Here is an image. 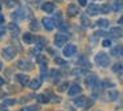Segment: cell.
I'll use <instances>...</instances> for the list:
<instances>
[{
    "instance_id": "cell-19",
    "label": "cell",
    "mask_w": 123,
    "mask_h": 111,
    "mask_svg": "<svg viewBox=\"0 0 123 111\" xmlns=\"http://www.w3.org/2000/svg\"><path fill=\"white\" fill-rule=\"evenodd\" d=\"M111 54L114 57H119V56H123V46H117L111 50Z\"/></svg>"
},
{
    "instance_id": "cell-22",
    "label": "cell",
    "mask_w": 123,
    "mask_h": 111,
    "mask_svg": "<svg viewBox=\"0 0 123 111\" xmlns=\"http://www.w3.org/2000/svg\"><path fill=\"white\" fill-rule=\"evenodd\" d=\"M101 8V12L102 13H110L111 12V9H112V7L111 5H109V4H105V5H102V7H99Z\"/></svg>"
},
{
    "instance_id": "cell-14",
    "label": "cell",
    "mask_w": 123,
    "mask_h": 111,
    "mask_svg": "<svg viewBox=\"0 0 123 111\" xmlns=\"http://www.w3.org/2000/svg\"><path fill=\"white\" fill-rule=\"evenodd\" d=\"M111 36H112V37H117V38L122 37V36H123L122 28H119V26H115V28H112V29H111Z\"/></svg>"
},
{
    "instance_id": "cell-5",
    "label": "cell",
    "mask_w": 123,
    "mask_h": 111,
    "mask_svg": "<svg viewBox=\"0 0 123 111\" xmlns=\"http://www.w3.org/2000/svg\"><path fill=\"white\" fill-rule=\"evenodd\" d=\"M17 68L21 69V70H32L33 65L28 60H20V61H17Z\"/></svg>"
},
{
    "instance_id": "cell-39",
    "label": "cell",
    "mask_w": 123,
    "mask_h": 111,
    "mask_svg": "<svg viewBox=\"0 0 123 111\" xmlns=\"http://www.w3.org/2000/svg\"><path fill=\"white\" fill-rule=\"evenodd\" d=\"M3 23H4V16L0 13V24H3Z\"/></svg>"
},
{
    "instance_id": "cell-2",
    "label": "cell",
    "mask_w": 123,
    "mask_h": 111,
    "mask_svg": "<svg viewBox=\"0 0 123 111\" xmlns=\"http://www.w3.org/2000/svg\"><path fill=\"white\" fill-rule=\"evenodd\" d=\"M1 54H3V57L6 58V60H12V58L15 57V54H16V50L12 46H7L1 50Z\"/></svg>"
},
{
    "instance_id": "cell-42",
    "label": "cell",
    "mask_w": 123,
    "mask_h": 111,
    "mask_svg": "<svg viewBox=\"0 0 123 111\" xmlns=\"http://www.w3.org/2000/svg\"><path fill=\"white\" fill-rule=\"evenodd\" d=\"M3 83H4V81H3V79H1V78H0V87L3 86Z\"/></svg>"
},
{
    "instance_id": "cell-10",
    "label": "cell",
    "mask_w": 123,
    "mask_h": 111,
    "mask_svg": "<svg viewBox=\"0 0 123 111\" xmlns=\"http://www.w3.org/2000/svg\"><path fill=\"white\" fill-rule=\"evenodd\" d=\"M99 12H101V8H99L98 5H95V4H91V5H89V7H87V13H89V15H91V16L98 15Z\"/></svg>"
},
{
    "instance_id": "cell-21",
    "label": "cell",
    "mask_w": 123,
    "mask_h": 111,
    "mask_svg": "<svg viewBox=\"0 0 123 111\" xmlns=\"http://www.w3.org/2000/svg\"><path fill=\"white\" fill-rule=\"evenodd\" d=\"M74 103H75L77 106H80V107H85V106H86V98H85V97L77 98V99L74 100Z\"/></svg>"
},
{
    "instance_id": "cell-37",
    "label": "cell",
    "mask_w": 123,
    "mask_h": 111,
    "mask_svg": "<svg viewBox=\"0 0 123 111\" xmlns=\"http://www.w3.org/2000/svg\"><path fill=\"white\" fill-rule=\"evenodd\" d=\"M66 86H69V85H68V83H66V82H65V83H64V85H62V86H61V87H60V91H64V90H65V89H66Z\"/></svg>"
},
{
    "instance_id": "cell-34",
    "label": "cell",
    "mask_w": 123,
    "mask_h": 111,
    "mask_svg": "<svg viewBox=\"0 0 123 111\" xmlns=\"http://www.w3.org/2000/svg\"><path fill=\"white\" fill-rule=\"evenodd\" d=\"M105 34H106V32H103V31L95 32V36H97V37H102V36H105Z\"/></svg>"
},
{
    "instance_id": "cell-43",
    "label": "cell",
    "mask_w": 123,
    "mask_h": 111,
    "mask_svg": "<svg viewBox=\"0 0 123 111\" xmlns=\"http://www.w3.org/2000/svg\"><path fill=\"white\" fill-rule=\"evenodd\" d=\"M0 70H1V63H0Z\"/></svg>"
},
{
    "instance_id": "cell-7",
    "label": "cell",
    "mask_w": 123,
    "mask_h": 111,
    "mask_svg": "<svg viewBox=\"0 0 123 111\" xmlns=\"http://www.w3.org/2000/svg\"><path fill=\"white\" fill-rule=\"evenodd\" d=\"M97 83H98V78H97V75L90 74V75L87 77V79H86V85H87L89 87H95Z\"/></svg>"
},
{
    "instance_id": "cell-35",
    "label": "cell",
    "mask_w": 123,
    "mask_h": 111,
    "mask_svg": "<svg viewBox=\"0 0 123 111\" xmlns=\"http://www.w3.org/2000/svg\"><path fill=\"white\" fill-rule=\"evenodd\" d=\"M4 103H6V105H15V103H16V100H13V99H8V100H4Z\"/></svg>"
},
{
    "instance_id": "cell-9",
    "label": "cell",
    "mask_w": 123,
    "mask_h": 111,
    "mask_svg": "<svg viewBox=\"0 0 123 111\" xmlns=\"http://www.w3.org/2000/svg\"><path fill=\"white\" fill-rule=\"evenodd\" d=\"M78 12H80V8H78L77 5L70 4L69 7H68V15H69L70 17H74V16H77Z\"/></svg>"
},
{
    "instance_id": "cell-3",
    "label": "cell",
    "mask_w": 123,
    "mask_h": 111,
    "mask_svg": "<svg viewBox=\"0 0 123 111\" xmlns=\"http://www.w3.org/2000/svg\"><path fill=\"white\" fill-rule=\"evenodd\" d=\"M75 53H77V48H75V45H73V44H69V45H66V46L64 48V56L65 57H73Z\"/></svg>"
},
{
    "instance_id": "cell-6",
    "label": "cell",
    "mask_w": 123,
    "mask_h": 111,
    "mask_svg": "<svg viewBox=\"0 0 123 111\" xmlns=\"http://www.w3.org/2000/svg\"><path fill=\"white\" fill-rule=\"evenodd\" d=\"M43 25L46 31H53L54 26H56V23H54V20H52V18H49V17H44L43 18Z\"/></svg>"
},
{
    "instance_id": "cell-38",
    "label": "cell",
    "mask_w": 123,
    "mask_h": 111,
    "mask_svg": "<svg viewBox=\"0 0 123 111\" xmlns=\"http://www.w3.org/2000/svg\"><path fill=\"white\" fill-rule=\"evenodd\" d=\"M78 3L81 4V7H85V5L87 4V3H86V0H78Z\"/></svg>"
},
{
    "instance_id": "cell-31",
    "label": "cell",
    "mask_w": 123,
    "mask_h": 111,
    "mask_svg": "<svg viewBox=\"0 0 123 111\" xmlns=\"http://www.w3.org/2000/svg\"><path fill=\"white\" fill-rule=\"evenodd\" d=\"M50 74L53 75V78H58V77H60V71L58 70H52Z\"/></svg>"
},
{
    "instance_id": "cell-13",
    "label": "cell",
    "mask_w": 123,
    "mask_h": 111,
    "mask_svg": "<svg viewBox=\"0 0 123 111\" xmlns=\"http://www.w3.org/2000/svg\"><path fill=\"white\" fill-rule=\"evenodd\" d=\"M43 11H45V12L48 13H53L54 12V4L53 3H44L43 4Z\"/></svg>"
},
{
    "instance_id": "cell-12",
    "label": "cell",
    "mask_w": 123,
    "mask_h": 111,
    "mask_svg": "<svg viewBox=\"0 0 123 111\" xmlns=\"http://www.w3.org/2000/svg\"><path fill=\"white\" fill-rule=\"evenodd\" d=\"M16 79H17V81H19L21 85H24V86H25V85H28V82H29V77L25 75V74H17V75H16Z\"/></svg>"
},
{
    "instance_id": "cell-11",
    "label": "cell",
    "mask_w": 123,
    "mask_h": 111,
    "mask_svg": "<svg viewBox=\"0 0 123 111\" xmlns=\"http://www.w3.org/2000/svg\"><path fill=\"white\" fill-rule=\"evenodd\" d=\"M25 12H24V9H19V11H16L15 13H12V18L13 20H23V18H25Z\"/></svg>"
},
{
    "instance_id": "cell-23",
    "label": "cell",
    "mask_w": 123,
    "mask_h": 111,
    "mask_svg": "<svg viewBox=\"0 0 123 111\" xmlns=\"http://www.w3.org/2000/svg\"><path fill=\"white\" fill-rule=\"evenodd\" d=\"M35 41H37V46L38 48H43L44 45L46 44V38H44V37H38V38H36Z\"/></svg>"
},
{
    "instance_id": "cell-15",
    "label": "cell",
    "mask_w": 123,
    "mask_h": 111,
    "mask_svg": "<svg viewBox=\"0 0 123 111\" xmlns=\"http://www.w3.org/2000/svg\"><path fill=\"white\" fill-rule=\"evenodd\" d=\"M112 9L115 12H122L123 11V0H117V1L112 4Z\"/></svg>"
},
{
    "instance_id": "cell-4",
    "label": "cell",
    "mask_w": 123,
    "mask_h": 111,
    "mask_svg": "<svg viewBox=\"0 0 123 111\" xmlns=\"http://www.w3.org/2000/svg\"><path fill=\"white\" fill-rule=\"evenodd\" d=\"M66 41H68V36L64 34V33H58L56 36V38H54V44H56V46H58V48L64 46V44Z\"/></svg>"
},
{
    "instance_id": "cell-26",
    "label": "cell",
    "mask_w": 123,
    "mask_h": 111,
    "mask_svg": "<svg viewBox=\"0 0 123 111\" xmlns=\"http://www.w3.org/2000/svg\"><path fill=\"white\" fill-rule=\"evenodd\" d=\"M6 5L8 8H13L15 5H17V1L16 0H6Z\"/></svg>"
},
{
    "instance_id": "cell-27",
    "label": "cell",
    "mask_w": 123,
    "mask_h": 111,
    "mask_svg": "<svg viewBox=\"0 0 123 111\" xmlns=\"http://www.w3.org/2000/svg\"><path fill=\"white\" fill-rule=\"evenodd\" d=\"M37 61H38V63H40V65H48V60H46L45 57H43V56H38Z\"/></svg>"
},
{
    "instance_id": "cell-17",
    "label": "cell",
    "mask_w": 123,
    "mask_h": 111,
    "mask_svg": "<svg viewBox=\"0 0 123 111\" xmlns=\"http://www.w3.org/2000/svg\"><path fill=\"white\" fill-rule=\"evenodd\" d=\"M40 86H41V79H33V81L29 82V87L32 90H37Z\"/></svg>"
},
{
    "instance_id": "cell-18",
    "label": "cell",
    "mask_w": 123,
    "mask_h": 111,
    "mask_svg": "<svg viewBox=\"0 0 123 111\" xmlns=\"http://www.w3.org/2000/svg\"><path fill=\"white\" fill-rule=\"evenodd\" d=\"M112 71L117 73V74H122L123 73V63L118 62V63H115V65H112Z\"/></svg>"
},
{
    "instance_id": "cell-33",
    "label": "cell",
    "mask_w": 123,
    "mask_h": 111,
    "mask_svg": "<svg viewBox=\"0 0 123 111\" xmlns=\"http://www.w3.org/2000/svg\"><path fill=\"white\" fill-rule=\"evenodd\" d=\"M102 45H103V46H106V48H109L110 45H111V41H110V40H103Z\"/></svg>"
},
{
    "instance_id": "cell-25",
    "label": "cell",
    "mask_w": 123,
    "mask_h": 111,
    "mask_svg": "<svg viewBox=\"0 0 123 111\" xmlns=\"http://www.w3.org/2000/svg\"><path fill=\"white\" fill-rule=\"evenodd\" d=\"M97 24H98L101 28H107V26H109V20H105L103 18V20H99Z\"/></svg>"
},
{
    "instance_id": "cell-8",
    "label": "cell",
    "mask_w": 123,
    "mask_h": 111,
    "mask_svg": "<svg viewBox=\"0 0 123 111\" xmlns=\"http://www.w3.org/2000/svg\"><path fill=\"white\" fill-rule=\"evenodd\" d=\"M81 94V86L77 83L74 85H70V89H69V95L70 97H74V95Z\"/></svg>"
},
{
    "instance_id": "cell-32",
    "label": "cell",
    "mask_w": 123,
    "mask_h": 111,
    "mask_svg": "<svg viewBox=\"0 0 123 111\" xmlns=\"http://www.w3.org/2000/svg\"><path fill=\"white\" fill-rule=\"evenodd\" d=\"M6 34V28L3 26V24H0V37H3Z\"/></svg>"
},
{
    "instance_id": "cell-40",
    "label": "cell",
    "mask_w": 123,
    "mask_h": 111,
    "mask_svg": "<svg viewBox=\"0 0 123 111\" xmlns=\"http://www.w3.org/2000/svg\"><path fill=\"white\" fill-rule=\"evenodd\" d=\"M20 111H31V110H29V107H24L23 110H20Z\"/></svg>"
},
{
    "instance_id": "cell-24",
    "label": "cell",
    "mask_w": 123,
    "mask_h": 111,
    "mask_svg": "<svg viewBox=\"0 0 123 111\" xmlns=\"http://www.w3.org/2000/svg\"><path fill=\"white\" fill-rule=\"evenodd\" d=\"M37 100L40 103H46L49 100V98L46 97V95H44V94H40V95H37Z\"/></svg>"
},
{
    "instance_id": "cell-16",
    "label": "cell",
    "mask_w": 123,
    "mask_h": 111,
    "mask_svg": "<svg viewBox=\"0 0 123 111\" xmlns=\"http://www.w3.org/2000/svg\"><path fill=\"white\" fill-rule=\"evenodd\" d=\"M8 29H9V31H11L12 33L15 34V36L20 33V28H19V25H17L16 23H11V24L8 25Z\"/></svg>"
},
{
    "instance_id": "cell-30",
    "label": "cell",
    "mask_w": 123,
    "mask_h": 111,
    "mask_svg": "<svg viewBox=\"0 0 123 111\" xmlns=\"http://www.w3.org/2000/svg\"><path fill=\"white\" fill-rule=\"evenodd\" d=\"M118 95H119V94H118V91H111L109 94V97H110V99H117Z\"/></svg>"
},
{
    "instance_id": "cell-28",
    "label": "cell",
    "mask_w": 123,
    "mask_h": 111,
    "mask_svg": "<svg viewBox=\"0 0 123 111\" xmlns=\"http://www.w3.org/2000/svg\"><path fill=\"white\" fill-rule=\"evenodd\" d=\"M38 21L37 20H32V23H31V29H32V31H37L38 29Z\"/></svg>"
},
{
    "instance_id": "cell-20",
    "label": "cell",
    "mask_w": 123,
    "mask_h": 111,
    "mask_svg": "<svg viewBox=\"0 0 123 111\" xmlns=\"http://www.w3.org/2000/svg\"><path fill=\"white\" fill-rule=\"evenodd\" d=\"M35 40H36V38H35V37H33L31 33H25L24 36H23V41H24L25 44H31V42H33Z\"/></svg>"
},
{
    "instance_id": "cell-1",
    "label": "cell",
    "mask_w": 123,
    "mask_h": 111,
    "mask_svg": "<svg viewBox=\"0 0 123 111\" xmlns=\"http://www.w3.org/2000/svg\"><path fill=\"white\" fill-rule=\"evenodd\" d=\"M95 63L101 68H106V66L110 65V58L106 53H98L95 56Z\"/></svg>"
},
{
    "instance_id": "cell-41",
    "label": "cell",
    "mask_w": 123,
    "mask_h": 111,
    "mask_svg": "<svg viewBox=\"0 0 123 111\" xmlns=\"http://www.w3.org/2000/svg\"><path fill=\"white\" fill-rule=\"evenodd\" d=\"M119 24H122V25H123V16L119 18Z\"/></svg>"
},
{
    "instance_id": "cell-29",
    "label": "cell",
    "mask_w": 123,
    "mask_h": 111,
    "mask_svg": "<svg viewBox=\"0 0 123 111\" xmlns=\"http://www.w3.org/2000/svg\"><path fill=\"white\" fill-rule=\"evenodd\" d=\"M81 21H82V24L85 26H89L90 25V21L87 20V17H86V16H82V17H81Z\"/></svg>"
},
{
    "instance_id": "cell-36",
    "label": "cell",
    "mask_w": 123,
    "mask_h": 111,
    "mask_svg": "<svg viewBox=\"0 0 123 111\" xmlns=\"http://www.w3.org/2000/svg\"><path fill=\"white\" fill-rule=\"evenodd\" d=\"M56 63H61V65H66V62H65L62 58H56Z\"/></svg>"
}]
</instances>
